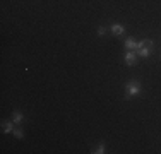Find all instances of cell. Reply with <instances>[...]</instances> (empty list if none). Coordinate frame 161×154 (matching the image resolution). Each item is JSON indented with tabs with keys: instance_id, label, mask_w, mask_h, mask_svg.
Wrapping results in <instances>:
<instances>
[{
	"instance_id": "7",
	"label": "cell",
	"mask_w": 161,
	"mask_h": 154,
	"mask_svg": "<svg viewBox=\"0 0 161 154\" xmlns=\"http://www.w3.org/2000/svg\"><path fill=\"white\" fill-rule=\"evenodd\" d=\"M21 120H22V115H21V113H17V111H16V113H14V115H12V122H14V123H19Z\"/></svg>"
},
{
	"instance_id": "2",
	"label": "cell",
	"mask_w": 161,
	"mask_h": 154,
	"mask_svg": "<svg viewBox=\"0 0 161 154\" xmlns=\"http://www.w3.org/2000/svg\"><path fill=\"white\" fill-rule=\"evenodd\" d=\"M112 33H113L115 36H120V34H123V26H122V24H113V26H112Z\"/></svg>"
},
{
	"instance_id": "3",
	"label": "cell",
	"mask_w": 161,
	"mask_h": 154,
	"mask_svg": "<svg viewBox=\"0 0 161 154\" xmlns=\"http://www.w3.org/2000/svg\"><path fill=\"white\" fill-rule=\"evenodd\" d=\"M125 64H127V65H134V64H135V55L132 53V51L125 53Z\"/></svg>"
},
{
	"instance_id": "4",
	"label": "cell",
	"mask_w": 161,
	"mask_h": 154,
	"mask_svg": "<svg viewBox=\"0 0 161 154\" xmlns=\"http://www.w3.org/2000/svg\"><path fill=\"white\" fill-rule=\"evenodd\" d=\"M12 123L14 122H2V130H4L5 134H10L12 132Z\"/></svg>"
},
{
	"instance_id": "5",
	"label": "cell",
	"mask_w": 161,
	"mask_h": 154,
	"mask_svg": "<svg viewBox=\"0 0 161 154\" xmlns=\"http://www.w3.org/2000/svg\"><path fill=\"white\" fill-rule=\"evenodd\" d=\"M149 48H151V46H146V45H144V46L139 48L137 51H139L141 57H149V55H151V50H149Z\"/></svg>"
},
{
	"instance_id": "9",
	"label": "cell",
	"mask_w": 161,
	"mask_h": 154,
	"mask_svg": "<svg viewBox=\"0 0 161 154\" xmlns=\"http://www.w3.org/2000/svg\"><path fill=\"white\" fill-rule=\"evenodd\" d=\"M14 135L17 137V139H22V130L21 128H16V130H14Z\"/></svg>"
},
{
	"instance_id": "1",
	"label": "cell",
	"mask_w": 161,
	"mask_h": 154,
	"mask_svg": "<svg viewBox=\"0 0 161 154\" xmlns=\"http://www.w3.org/2000/svg\"><path fill=\"white\" fill-rule=\"evenodd\" d=\"M139 91H141V84L137 81H130L127 84V94H129V96H137Z\"/></svg>"
},
{
	"instance_id": "11",
	"label": "cell",
	"mask_w": 161,
	"mask_h": 154,
	"mask_svg": "<svg viewBox=\"0 0 161 154\" xmlns=\"http://www.w3.org/2000/svg\"><path fill=\"white\" fill-rule=\"evenodd\" d=\"M144 45H146V43H144V41H139V43H137V45H135V48H137V50H139V48H142Z\"/></svg>"
},
{
	"instance_id": "6",
	"label": "cell",
	"mask_w": 161,
	"mask_h": 154,
	"mask_svg": "<svg viewBox=\"0 0 161 154\" xmlns=\"http://www.w3.org/2000/svg\"><path fill=\"white\" fill-rule=\"evenodd\" d=\"M135 45H137V43H135L132 38L125 39V48H129V50H134V48H135Z\"/></svg>"
},
{
	"instance_id": "10",
	"label": "cell",
	"mask_w": 161,
	"mask_h": 154,
	"mask_svg": "<svg viewBox=\"0 0 161 154\" xmlns=\"http://www.w3.org/2000/svg\"><path fill=\"white\" fill-rule=\"evenodd\" d=\"M98 34H100V36H103V34H104V28H103V26L98 28Z\"/></svg>"
},
{
	"instance_id": "8",
	"label": "cell",
	"mask_w": 161,
	"mask_h": 154,
	"mask_svg": "<svg viewBox=\"0 0 161 154\" xmlns=\"http://www.w3.org/2000/svg\"><path fill=\"white\" fill-rule=\"evenodd\" d=\"M93 152H94V154H101V152H104V145H103V144H100L94 151H93Z\"/></svg>"
}]
</instances>
